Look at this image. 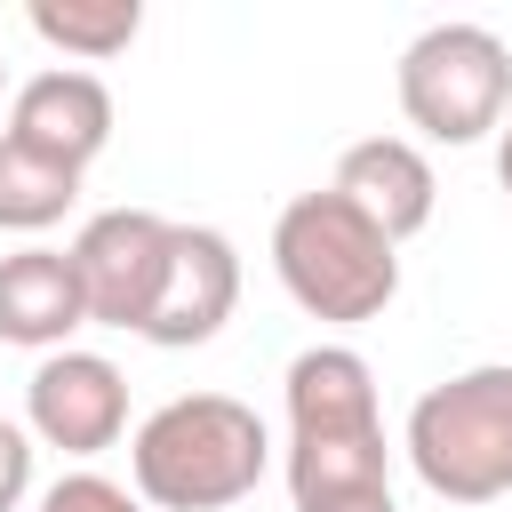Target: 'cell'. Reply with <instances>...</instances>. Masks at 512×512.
Instances as JSON below:
<instances>
[{"label": "cell", "mask_w": 512, "mask_h": 512, "mask_svg": "<svg viewBox=\"0 0 512 512\" xmlns=\"http://www.w3.org/2000/svg\"><path fill=\"white\" fill-rule=\"evenodd\" d=\"M272 432L232 392H176L128 432V488L152 512H224L256 496Z\"/></svg>", "instance_id": "6da1fadb"}, {"label": "cell", "mask_w": 512, "mask_h": 512, "mask_svg": "<svg viewBox=\"0 0 512 512\" xmlns=\"http://www.w3.org/2000/svg\"><path fill=\"white\" fill-rule=\"evenodd\" d=\"M280 400H288V496L296 504L392 488L376 368L352 344H304L280 376Z\"/></svg>", "instance_id": "7a4b0ae2"}, {"label": "cell", "mask_w": 512, "mask_h": 512, "mask_svg": "<svg viewBox=\"0 0 512 512\" xmlns=\"http://www.w3.org/2000/svg\"><path fill=\"white\" fill-rule=\"evenodd\" d=\"M272 272L296 296V312L360 328L384 320L400 296V240H384L336 184H320L272 216Z\"/></svg>", "instance_id": "3957f363"}, {"label": "cell", "mask_w": 512, "mask_h": 512, "mask_svg": "<svg viewBox=\"0 0 512 512\" xmlns=\"http://www.w3.org/2000/svg\"><path fill=\"white\" fill-rule=\"evenodd\" d=\"M400 448H408V472L448 504L512 496V360H480L416 392Z\"/></svg>", "instance_id": "277c9868"}, {"label": "cell", "mask_w": 512, "mask_h": 512, "mask_svg": "<svg viewBox=\"0 0 512 512\" xmlns=\"http://www.w3.org/2000/svg\"><path fill=\"white\" fill-rule=\"evenodd\" d=\"M392 96L424 144H480L512 120V48L488 24H424L392 64Z\"/></svg>", "instance_id": "5b68a950"}, {"label": "cell", "mask_w": 512, "mask_h": 512, "mask_svg": "<svg viewBox=\"0 0 512 512\" xmlns=\"http://www.w3.org/2000/svg\"><path fill=\"white\" fill-rule=\"evenodd\" d=\"M168 248H176V216L160 208H104L72 232V272L88 296V328H128L144 336L160 280H168Z\"/></svg>", "instance_id": "8992f818"}, {"label": "cell", "mask_w": 512, "mask_h": 512, "mask_svg": "<svg viewBox=\"0 0 512 512\" xmlns=\"http://www.w3.org/2000/svg\"><path fill=\"white\" fill-rule=\"evenodd\" d=\"M24 432L56 456H104L128 432V376L104 352H48L24 384Z\"/></svg>", "instance_id": "52a82bcc"}, {"label": "cell", "mask_w": 512, "mask_h": 512, "mask_svg": "<svg viewBox=\"0 0 512 512\" xmlns=\"http://www.w3.org/2000/svg\"><path fill=\"white\" fill-rule=\"evenodd\" d=\"M240 304V248L216 232V224H176V248H168V280H160V304L144 320V344L160 352H192L208 344Z\"/></svg>", "instance_id": "ba28073f"}, {"label": "cell", "mask_w": 512, "mask_h": 512, "mask_svg": "<svg viewBox=\"0 0 512 512\" xmlns=\"http://www.w3.org/2000/svg\"><path fill=\"white\" fill-rule=\"evenodd\" d=\"M0 136H16V144H32V152H48V160L88 176V160L112 144V88L88 64H48L8 96Z\"/></svg>", "instance_id": "9c48e42d"}, {"label": "cell", "mask_w": 512, "mask_h": 512, "mask_svg": "<svg viewBox=\"0 0 512 512\" xmlns=\"http://www.w3.org/2000/svg\"><path fill=\"white\" fill-rule=\"evenodd\" d=\"M88 328V296H80V272H72V248H48V240H24L0 256V344H24V352H72V336Z\"/></svg>", "instance_id": "30bf717a"}, {"label": "cell", "mask_w": 512, "mask_h": 512, "mask_svg": "<svg viewBox=\"0 0 512 512\" xmlns=\"http://www.w3.org/2000/svg\"><path fill=\"white\" fill-rule=\"evenodd\" d=\"M328 184H336L384 240H416V232L432 224V208H440V176H432L424 144H408V136H360V144H344Z\"/></svg>", "instance_id": "8fae6325"}, {"label": "cell", "mask_w": 512, "mask_h": 512, "mask_svg": "<svg viewBox=\"0 0 512 512\" xmlns=\"http://www.w3.org/2000/svg\"><path fill=\"white\" fill-rule=\"evenodd\" d=\"M72 200H80V168H64V160H48V152L0 136V232L40 240L48 224L72 216Z\"/></svg>", "instance_id": "7c38bea8"}, {"label": "cell", "mask_w": 512, "mask_h": 512, "mask_svg": "<svg viewBox=\"0 0 512 512\" xmlns=\"http://www.w3.org/2000/svg\"><path fill=\"white\" fill-rule=\"evenodd\" d=\"M24 24H32L48 48L80 56V64H112V56L144 32V0H32Z\"/></svg>", "instance_id": "4fadbf2b"}, {"label": "cell", "mask_w": 512, "mask_h": 512, "mask_svg": "<svg viewBox=\"0 0 512 512\" xmlns=\"http://www.w3.org/2000/svg\"><path fill=\"white\" fill-rule=\"evenodd\" d=\"M32 512H152V504H144L128 480H104V472H88V464H80V472L48 480Z\"/></svg>", "instance_id": "5bb4252c"}, {"label": "cell", "mask_w": 512, "mask_h": 512, "mask_svg": "<svg viewBox=\"0 0 512 512\" xmlns=\"http://www.w3.org/2000/svg\"><path fill=\"white\" fill-rule=\"evenodd\" d=\"M32 496V432L0 416V512H16Z\"/></svg>", "instance_id": "9a60e30c"}, {"label": "cell", "mask_w": 512, "mask_h": 512, "mask_svg": "<svg viewBox=\"0 0 512 512\" xmlns=\"http://www.w3.org/2000/svg\"><path fill=\"white\" fill-rule=\"evenodd\" d=\"M296 512H400L392 488H352V496H320V504H296Z\"/></svg>", "instance_id": "2e32d148"}, {"label": "cell", "mask_w": 512, "mask_h": 512, "mask_svg": "<svg viewBox=\"0 0 512 512\" xmlns=\"http://www.w3.org/2000/svg\"><path fill=\"white\" fill-rule=\"evenodd\" d=\"M496 184H504V200H512V120L496 128Z\"/></svg>", "instance_id": "e0dca14e"}, {"label": "cell", "mask_w": 512, "mask_h": 512, "mask_svg": "<svg viewBox=\"0 0 512 512\" xmlns=\"http://www.w3.org/2000/svg\"><path fill=\"white\" fill-rule=\"evenodd\" d=\"M0 96H16V88H8V64H0Z\"/></svg>", "instance_id": "ac0fdd59"}]
</instances>
